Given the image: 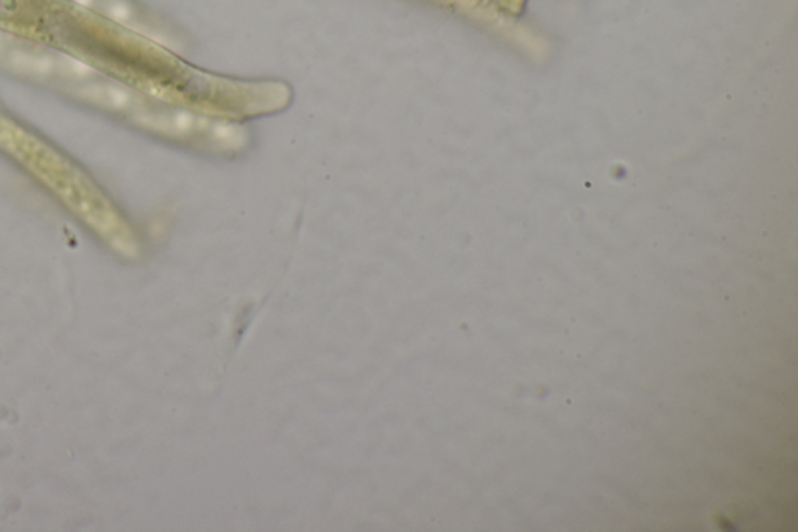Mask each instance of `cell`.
Masks as SVG:
<instances>
[{
    "label": "cell",
    "mask_w": 798,
    "mask_h": 532,
    "mask_svg": "<svg viewBox=\"0 0 798 532\" xmlns=\"http://www.w3.org/2000/svg\"><path fill=\"white\" fill-rule=\"evenodd\" d=\"M64 69L69 72L71 75H75V77H86V75L91 74V68L83 64L82 61L71 60V58H66L64 60Z\"/></svg>",
    "instance_id": "cell-3"
},
{
    "label": "cell",
    "mask_w": 798,
    "mask_h": 532,
    "mask_svg": "<svg viewBox=\"0 0 798 532\" xmlns=\"http://www.w3.org/2000/svg\"><path fill=\"white\" fill-rule=\"evenodd\" d=\"M11 63L15 64L16 68L21 69V71L29 72V74H49L53 68L52 60L43 57V55L16 54L15 57H11Z\"/></svg>",
    "instance_id": "cell-2"
},
{
    "label": "cell",
    "mask_w": 798,
    "mask_h": 532,
    "mask_svg": "<svg viewBox=\"0 0 798 532\" xmlns=\"http://www.w3.org/2000/svg\"><path fill=\"white\" fill-rule=\"evenodd\" d=\"M83 94L89 100H96V102L105 103L114 108L130 107L133 102V96L128 93L127 89L117 88V86H91V88L83 89Z\"/></svg>",
    "instance_id": "cell-1"
}]
</instances>
